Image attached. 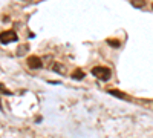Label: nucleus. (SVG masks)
Listing matches in <instances>:
<instances>
[{
  "label": "nucleus",
  "instance_id": "obj_1",
  "mask_svg": "<svg viewBox=\"0 0 153 138\" xmlns=\"http://www.w3.org/2000/svg\"><path fill=\"white\" fill-rule=\"evenodd\" d=\"M91 72H92V75H95V77H98L103 81H107L110 78V75H112V71L106 66H95Z\"/></svg>",
  "mask_w": 153,
  "mask_h": 138
},
{
  "label": "nucleus",
  "instance_id": "obj_2",
  "mask_svg": "<svg viewBox=\"0 0 153 138\" xmlns=\"http://www.w3.org/2000/svg\"><path fill=\"white\" fill-rule=\"evenodd\" d=\"M19 40V35L14 32V31H3L2 34H0V42H2L3 45H8L11 42H17Z\"/></svg>",
  "mask_w": 153,
  "mask_h": 138
},
{
  "label": "nucleus",
  "instance_id": "obj_3",
  "mask_svg": "<svg viewBox=\"0 0 153 138\" xmlns=\"http://www.w3.org/2000/svg\"><path fill=\"white\" fill-rule=\"evenodd\" d=\"M26 63H28V66H29L31 69H40V68L43 66L42 58L37 57V55H31V57L26 60Z\"/></svg>",
  "mask_w": 153,
  "mask_h": 138
},
{
  "label": "nucleus",
  "instance_id": "obj_4",
  "mask_svg": "<svg viewBox=\"0 0 153 138\" xmlns=\"http://www.w3.org/2000/svg\"><path fill=\"white\" fill-rule=\"evenodd\" d=\"M109 94H110V95H115V97H118V98H124V100L129 98L124 92H121V91H118V89H109Z\"/></svg>",
  "mask_w": 153,
  "mask_h": 138
},
{
  "label": "nucleus",
  "instance_id": "obj_5",
  "mask_svg": "<svg viewBox=\"0 0 153 138\" xmlns=\"http://www.w3.org/2000/svg\"><path fill=\"white\" fill-rule=\"evenodd\" d=\"M72 78H74V80H83V78H84V72H83L81 69H75V71L72 72Z\"/></svg>",
  "mask_w": 153,
  "mask_h": 138
},
{
  "label": "nucleus",
  "instance_id": "obj_6",
  "mask_svg": "<svg viewBox=\"0 0 153 138\" xmlns=\"http://www.w3.org/2000/svg\"><path fill=\"white\" fill-rule=\"evenodd\" d=\"M29 51V45H20L19 46V49H17V55L19 57H22V55H25Z\"/></svg>",
  "mask_w": 153,
  "mask_h": 138
},
{
  "label": "nucleus",
  "instance_id": "obj_7",
  "mask_svg": "<svg viewBox=\"0 0 153 138\" xmlns=\"http://www.w3.org/2000/svg\"><path fill=\"white\" fill-rule=\"evenodd\" d=\"M132 5L135 8H143L146 5V2H144V0H132Z\"/></svg>",
  "mask_w": 153,
  "mask_h": 138
},
{
  "label": "nucleus",
  "instance_id": "obj_8",
  "mask_svg": "<svg viewBox=\"0 0 153 138\" xmlns=\"http://www.w3.org/2000/svg\"><path fill=\"white\" fill-rule=\"evenodd\" d=\"M52 69H54L55 72H58V74H63V71H65V68H63L60 63H55V65L52 66Z\"/></svg>",
  "mask_w": 153,
  "mask_h": 138
},
{
  "label": "nucleus",
  "instance_id": "obj_9",
  "mask_svg": "<svg viewBox=\"0 0 153 138\" xmlns=\"http://www.w3.org/2000/svg\"><path fill=\"white\" fill-rule=\"evenodd\" d=\"M0 92H2V94H6V95H11V94H12L9 89H6V87H5L3 83H0Z\"/></svg>",
  "mask_w": 153,
  "mask_h": 138
},
{
  "label": "nucleus",
  "instance_id": "obj_10",
  "mask_svg": "<svg viewBox=\"0 0 153 138\" xmlns=\"http://www.w3.org/2000/svg\"><path fill=\"white\" fill-rule=\"evenodd\" d=\"M107 43H109L110 46H113V48H120V42H118V40H110V39H109Z\"/></svg>",
  "mask_w": 153,
  "mask_h": 138
},
{
  "label": "nucleus",
  "instance_id": "obj_11",
  "mask_svg": "<svg viewBox=\"0 0 153 138\" xmlns=\"http://www.w3.org/2000/svg\"><path fill=\"white\" fill-rule=\"evenodd\" d=\"M0 109H2V101H0Z\"/></svg>",
  "mask_w": 153,
  "mask_h": 138
},
{
  "label": "nucleus",
  "instance_id": "obj_12",
  "mask_svg": "<svg viewBox=\"0 0 153 138\" xmlns=\"http://www.w3.org/2000/svg\"><path fill=\"white\" fill-rule=\"evenodd\" d=\"M152 8H153V3H152Z\"/></svg>",
  "mask_w": 153,
  "mask_h": 138
}]
</instances>
